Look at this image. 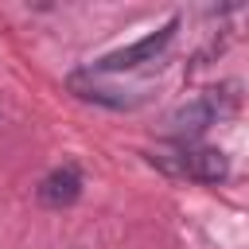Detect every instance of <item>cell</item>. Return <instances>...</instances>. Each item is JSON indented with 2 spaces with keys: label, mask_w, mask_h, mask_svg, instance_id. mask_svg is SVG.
I'll return each instance as SVG.
<instances>
[{
  "label": "cell",
  "mask_w": 249,
  "mask_h": 249,
  "mask_svg": "<svg viewBox=\"0 0 249 249\" xmlns=\"http://www.w3.org/2000/svg\"><path fill=\"white\" fill-rule=\"evenodd\" d=\"M82 187H86V179H82V167L66 160V163L51 167V171L39 179V187H35V198H39L43 206H51V210H62V206H74V202L82 198Z\"/></svg>",
  "instance_id": "3957f363"
},
{
  "label": "cell",
  "mask_w": 249,
  "mask_h": 249,
  "mask_svg": "<svg viewBox=\"0 0 249 249\" xmlns=\"http://www.w3.org/2000/svg\"><path fill=\"white\" fill-rule=\"evenodd\" d=\"M214 117H218V101H214L210 93H202V97L179 105V109L167 117V124H171V136H175L179 144H191L195 136H202V132L214 124Z\"/></svg>",
  "instance_id": "277c9868"
},
{
  "label": "cell",
  "mask_w": 249,
  "mask_h": 249,
  "mask_svg": "<svg viewBox=\"0 0 249 249\" xmlns=\"http://www.w3.org/2000/svg\"><path fill=\"white\" fill-rule=\"evenodd\" d=\"M148 160L160 163L163 171L195 179V183H222L230 175L226 152L222 148H202V144H179L175 152H160V156H148Z\"/></svg>",
  "instance_id": "6da1fadb"
},
{
  "label": "cell",
  "mask_w": 249,
  "mask_h": 249,
  "mask_svg": "<svg viewBox=\"0 0 249 249\" xmlns=\"http://www.w3.org/2000/svg\"><path fill=\"white\" fill-rule=\"evenodd\" d=\"M175 27H179V19L171 16L167 23H160L156 31H148L144 39H136V43L121 47V51L101 54V58L89 66V74H117V70H136V66H144V62H156V58L167 51V43L175 39Z\"/></svg>",
  "instance_id": "7a4b0ae2"
}]
</instances>
